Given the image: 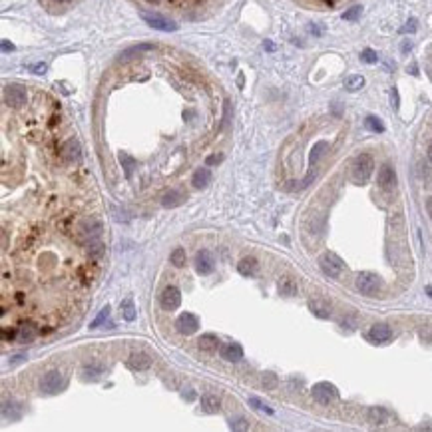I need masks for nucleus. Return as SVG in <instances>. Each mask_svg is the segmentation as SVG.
I'll list each match as a JSON object with an SVG mask.
<instances>
[{
	"label": "nucleus",
	"mask_w": 432,
	"mask_h": 432,
	"mask_svg": "<svg viewBox=\"0 0 432 432\" xmlns=\"http://www.w3.org/2000/svg\"><path fill=\"white\" fill-rule=\"evenodd\" d=\"M381 279L377 277L375 273H370V271H363V273H359L357 277V289L364 293V295L368 297H375L381 293Z\"/></svg>",
	"instance_id": "nucleus-1"
},
{
	"label": "nucleus",
	"mask_w": 432,
	"mask_h": 432,
	"mask_svg": "<svg viewBox=\"0 0 432 432\" xmlns=\"http://www.w3.org/2000/svg\"><path fill=\"white\" fill-rule=\"evenodd\" d=\"M319 265H321L323 273L329 275V277H339V275L342 273V269H344L342 259L339 257V255L331 253V251H327V253H323V255H321Z\"/></svg>",
	"instance_id": "nucleus-2"
},
{
	"label": "nucleus",
	"mask_w": 432,
	"mask_h": 432,
	"mask_svg": "<svg viewBox=\"0 0 432 432\" xmlns=\"http://www.w3.org/2000/svg\"><path fill=\"white\" fill-rule=\"evenodd\" d=\"M372 169H375V159H372V156H368V154L357 156L355 165H353V174H355V180H357V182H361V183L366 182V180L370 178Z\"/></svg>",
	"instance_id": "nucleus-3"
},
{
	"label": "nucleus",
	"mask_w": 432,
	"mask_h": 432,
	"mask_svg": "<svg viewBox=\"0 0 432 432\" xmlns=\"http://www.w3.org/2000/svg\"><path fill=\"white\" fill-rule=\"evenodd\" d=\"M64 387H66V379H64V375L60 370L46 372L44 377H42V381H40V390H44L48 394H56V392H60Z\"/></svg>",
	"instance_id": "nucleus-4"
},
{
	"label": "nucleus",
	"mask_w": 432,
	"mask_h": 432,
	"mask_svg": "<svg viewBox=\"0 0 432 432\" xmlns=\"http://www.w3.org/2000/svg\"><path fill=\"white\" fill-rule=\"evenodd\" d=\"M313 396H315V400L321 402V405H331L333 400L339 398V390H337L335 385H331V383H317L313 387Z\"/></svg>",
	"instance_id": "nucleus-5"
},
{
	"label": "nucleus",
	"mask_w": 432,
	"mask_h": 432,
	"mask_svg": "<svg viewBox=\"0 0 432 432\" xmlns=\"http://www.w3.org/2000/svg\"><path fill=\"white\" fill-rule=\"evenodd\" d=\"M159 303H161V307L165 311H176L182 305V293H180V289L176 285H167L161 291V295H159Z\"/></svg>",
	"instance_id": "nucleus-6"
},
{
	"label": "nucleus",
	"mask_w": 432,
	"mask_h": 432,
	"mask_svg": "<svg viewBox=\"0 0 432 432\" xmlns=\"http://www.w3.org/2000/svg\"><path fill=\"white\" fill-rule=\"evenodd\" d=\"M176 329L182 333V335H191L199 329V319L195 317L193 313H182L178 321H176Z\"/></svg>",
	"instance_id": "nucleus-7"
},
{
	"label": "nucleus",
	"mask_w": 432,
	"mask_h": 432,
	"mask_svg": "<svg viewBox=\"0 0 432 432\" xmlns=\"http://www.w3.org/2000/svg\"><path fill=\"white\" fill-rule=\"evenodd\" d=\"M195 269H197V273L199 275L213 273V269H215V259H213V255H211L207 249L197 251V255H195Z\"/></svg>",
	"instance_id": "nucleus-8"
},
{
	"label": "nucleus",
	"mask_w": 432,
	"mask_h": 432,
	"mask_svg": "<svg viewBox=\"0 0 432 432\" xmlns=\"http://www.w3.org/2000/svg\"><path fill=\"white\" fill-rule=\"evenodd\" d=\"M80 154H82V148H80V141L76 137H68L60 146V158L64 161H76V159H80Z\"/></svg>",
	"instance_id": "nucleus-9"
},
{
	"label": "nucleus",
	"mask_w": 432,
	"mask_h": 432,
	"mask_svg": "<svg viewBox=\"0 0 432 432\" xmlns=\"http://www.w3.org/2000/svg\"><path fill=\"white\" fill-rule=\"evenodd\" d=\"M141 18L152 28H158V30H176L178 28V24H174L171 20H167L159 14H154V12H141Z\"/></svg>",
	"instance_id": "nucleus-10"
},
{
	"label": "nucleus",
	"mask_w": 432,
	"mask_h": 432,
	"mask_svg": "<svg viewBox=\"0 0 432 432\" xmlns=\"http://www.w3.org/2000/svg\"><path fill=\"white\" fill-rule=\"evenodd\" d=\"M219 353H221V359H225L229 363H237V361L243 359V349H241L239 342H227V344H223Z\"/></svg>",
	"instance_id": "nucleus-11"
},
{
	"label": "nucleus",
	"mask_w": 432,
	"mask_h": 432,
	"mask_svg": "<svg viewBox=\"0 0 432 432\" xmlns=\"http://www.w3.org/2000/svg\"><path fill=\"white\" fill-rule=\"evenodd\" d=\"M379 185L383 189H392L396 185V171L390 165H383L379 171Z\"/></svg>",
	"instance_id": "nucleus-12"
},
{
	"label": "nucleus",
	"mask_w": 432,
	"mask_h": 432,
	"mask_svg": "<svg viewBox=\"0 0 432 432\" xmlns=\"http://www.w3.org/2000/svg\"><path fill=\"white\" fill-rule=\"evenodd\" d=\"M368 337L372 339L375 342H387L390 337H392V331L388 325H375L368 333Z\"/></svg>",
	"instance_id": "nucleus-13"
},
{
	"label": "nucleus",
	"mask_w": 432,
	"mask_h": 432,
	"mask_svg": "<svg viewBox=\"0 0 432 432\" xmlns=\"http://www.w3.org/2000/svg\"><path fill=\"white\" fill-rule=\"evenodd\" d=\"M237 271L243 275V277L255 275L257 273V259H255V257H243V259L237 263Z\"/></svg>",
	"instance_id": "nucleus-14"
},
{
	"label": "nucleus",
	"mask_w": 432,
	"mask_h": 432,
	"mask_svg": "<svg viewBox=\"0 0 432 432\" xmlns=\"http://www.w3.org/2000/svg\"><path fill=\"white\" fill-rule=\"evenodd\" d=\"M185 199V193L180 191V189H169L163 197H161V205L163 207H176V205H180Z\"/></svg>",
	"instance_id": "nucleus-15"
},
{
	"label": "nucleus",
	"mask_w": 432,
	"mask_h": 432,
	"mask_svg": "<svg viewBox=\"0 0 432 432\" xmlns=\"http://www.w3.org/2000/svg\"><path fill=\"white\" fill-rule=\"evenodd\" d=\"M191 183H193V187H207L209 183H211V171L207 169V167H199V169H195V174H193V178H191Z\"/></svg>",
	"instance_id": "nucleus-16"
},
{
	"label": "nucleus",
	"mask_w": 432,
	"mask_h": 432,
	"mask_svg": "<svg viewBox=\"0 0 432 432\" xmlns=\"http://www.w3.org/2000/svg\"><path fill=\"white\" fill-rule=\"evenodd\" d=\"M199 349L205 351V353H213V351H217V347H219V339L213 335V333H207V335H201L199 337Z\"/></svg>",
	"instance_id": "nucleus-17"
},
{
	"label": "nucleus",
	"mask_w": 432,
	"mask_h": 432,
	"mask_svg": "<svg viewBox=\"0 0 432 432\" xmlns=\"http://www.w3.org/2000/svg\"><path fill=\"white\" fill-rule=\"evenodd\" d=\"M309 309L313 311V315L319 319H329L331 317V307L325 303V301H311L309 303Z\"/></svg>",
	"instance_id": "nucleus-18"
},
{
	"label": "nucleus",
	"mask_w": 432,
	"mask_h": 432,
	"mask_svg": "<svg viewBox=\"0 0 432 432\" xmlns=\"http://www.w3.org/2000/svg\"><path fill=\"white\" fill-rule=\"evenodd\" d=\"M152 6H174V8H182V6H187V4H199L201 0H143Z\"/></svg>",
	"instance_id": "nucleus-19"
},
{
	"label": "nucleus",
	"mask_w": 432,
	"mask_h": 432,
	"mask_svg": "<svg viewBox=\"0 0 432 432\" xmlns=\"http://www.w3.org/2000/svg\"><path fill=\"white\" fill-rule=\"evenodd\" d=\"M388 418V412L383 407H372L368 409V422L370 424H385Z\"/></svg>",
	"instance_id": "nucleus-20"
},
{
	"label": "nucleus",
	"mask_w": 432,
	"mask_h": 432,
	"mask_svg": "<svg viewBox=\"0 0 432 432\" xmlns=\"http://www.w3.org/2000/svg\"><path fill=\"white\" fill-rule=\"evenodd\" d=\"M128 366L134 368V370H146L150 366V359L143 355V353H134L128 361Z\"/></svg>",
	"instance_id": "nucleus-21"
},
{
	"label": "nucleus",
	"mask_w": 432,
	"mask_h": 432,
	"mask_svg": "<svg viewBox=\"0 0 432 432\" xmlns=\"http://www.w3.org/2000/svg\"><path fill=\"white\" fill-rule=\"evenodd\" d=\"M201 410H204V412H209V414L217 412V410H219V398H217L215 394H204V396H201Z\"/></svg>",
	"instance_id": "nucleus-22"
},
{
	"label": "nucleus",
	"mask_w": 432,
	"mask_h": 432,
	"mask_svg": "<svg viewBox=\"0 0 432 432\" xmlns=\"http://www.w3.org/2000/svg\"><path fill=\"white\" fill-rule=\"evenodd\" d=\"M279 291H281V295H285V297L297 295V283L291 279V277H285V279H281V283H279Z\"/></svg>",
	"instance_id": "nucleus-23"
},
{
	"label": "nucleus",
	"mask_w": 432,
	"mask_h": 432,
	"mask_svg": "<svg viewBox=\"0 0 432 432\" xmlns=\"http://www.w3.org/2000/svg\"><path fill=\"white\" fill-rule=\"evenodd\" d=\"M34 337H36L34 327H30V325L18 327V335H16V341L18 342H30V341H34Z\"/></svg>",
	"instance_id": "nucleus-24"
},
{
	"label": "nucleus",
	"mask_w": 432,
	"mask_h": 432,
	"mask_svg": "<svg viewBox=\"0 0 432 432\" xmlns=\"http://www.w3.org/2000/svg\"><path fill=\"white\" fill-rule=\"evenodd\" d=\"M364 126H366V130H370V132H375V134H383V132H385V124H383L377 116H366Z\"/></svg>",
	"instance_id": "nucleus-25"
},
{
	"label": "nucleus",
	"mask_w": 432,
	"mask_h": 432,
	"mask_svg": "<svg viewBox=\"0 0 432 432\" xmlns=\"http://www.w3.org/2000/svg\"><path fill=\"white\" fill-rule=\"evenodd\" d=\"M364 86V78L363 76H349L347 80H344V88L349 92H357L361 90Z\"/></svg>",
	"instance_id": "nucleus-26"
},
{
	"label": "nucleus",
	"mask_w": 432,
	"mask_h": 432,
	"mask_svg": "<svg viewBox=\"0 0 432 432\" xmlns=\"http://www.w3.org/2000/svg\"><path fill=\"white\" fill-rule=\"evenodd\" d=\"M122 317L126 321H134L136 319V307H134V303L130 299L122 303Z\"/></svg>",
	"instance_id": "nucleus-27"
},
{
	"label": "nucleus",
	"mask_w": 432,
	"mask_h": 432,
	"mask_svg": "<svg viewBox=\"0 0 432 432\" xmlns=\"http://www.w3.org/2000/svg\"><path fill=\"white\" fill-rule=\"evenodd\" d=\"M169 259H171V263L176 265V267H183L185 265V249H182V247H176V249L171 251V255H169Z\"/></svg>",
	"instance_id": "nucleus-28"
},
{
	"label": "nucleus",
	"mask_w": 432,
	"mask_h": 432,
	"mask_svg": "<svg viewBox=\"0 0 432 432\" xmlns=\"http://www.w3.org/2000/svg\"><path fill=\"white\" fill-rule=\"evenodd\" d=\"M108 317H110V307L106 305V307L100 311V315H98V317H96L90 323V329H98V327H100V325H102V323H104V321H106Z\"/></svg>",
	"instance_id": "nucleus-29"
},
{
	"label": "nucleus",
	"mask_w": 432,
	"mask_h": 432,
	"mask_svg": "<svg viewBox=\"0 0 432 432\" xmlns=\"http://www.w3.org/2000/svg\"><path fill=\"white\" fill-rule=\"evenodd\" d=\"M102 372H104V368H102V366H96V364H90V366H86V368H84L86 379H92V381H94V379H98Z\"/></svg>",
	"instance_id": "nucleus-30"
},
{
	"label": "nucleus",
	"mask_w": 432,
	"mask_h": 432,
	"mask_svg": "<svg viewBox=\"0 0 432 432\" xmlns=\"http://www.w3.org/2000/svg\"><path fill=\"white\" fill-rule=\"evenodd\" d=\"M361 12H363L361 6H353V8H349V10L342 14V18H344V20H357V18L361 16Z\"/></svg>",
	"instance_id": "nucleus-31"
},
{
	"label": "nucleus",
	"mask_w": 432,
	"mask_h": 432,
	"mask_svg": "<svg viewBox=\"0 0 432 432\" xmlns=\"http://www.w3.org/2000/svg\"><path fill=\"white\" fill-rule=\"evenodd\" d=\"M361 60H363V62H366V64H375V62L379 60V56H377V52H375V50L366 48L363 54H361Z\"/></svg>",
	"instance_id": "nucleus-32"
},
{
	"label": "nucleus",
	"mask_w": 432,
	"mask_h": 432,
	"mask_svg": "<svg viewBox=\"0 0 432 432\" xmlns=\"http://www.w3.org/2000/svg\"><path fill=\"white\" fill-rule=\"evenodd\" d=\"M233 430H249V422L245 420V418H235V420H231V424H229Z\"/></svg>",
	"instance_id": "nucleus-33"
},
{
	"label": "nucleus",
	"mask_w": 432,
	"mask_h": 432,
	"mask_svg": "<svg viewBox=\"0 0 432 432\" xmlns=\"http://www.w3.org/2000/svg\"><path fill=\"white\" fill-rule=\"evenodd\" d=\"M88 253L94 255V257H100V255L104 253V245H102L100 241H90V245H88Z\"/></svg>",
	"instance_id": "nucleus-34"
},
{
	"label": "nucleus",
	"mask_w": 432,
	"mask_h": 432,
	"mask_svg": "<svg viewBox=\"0 0 432 432\" xmlns=\"http://www.w3.org/2000/svg\"><path fill=\"white\" fill-rule=\"evenodd\" d=\"M263 385H265V388H275L277 387V377L273 372H265L263 375Z\"/></svg>",
	"instance_id": "nucleus-35"
},
{
	"label": "nucleus",
	"mask_w": 432,
	"mask_h": 432,
	"mask_svg": "<svg viewBox=\"0 0 432 432\" xmlns=\"http://www.w3.org/2000/svg\"><path fill=\"white\" fill-rule=\"evenodd\" d=\"M249 402H251V405H253V407H255V409H259V410H265V412H269V414H271V412H273V410L269 409V407H267V405H265V402H261V400H259V398H257V396H251V398H249Z\"/></svg>",
	"instance_id": "nucleus-36"
},
{
	"label": "nucleus",
	"mask_w": 432,
	"mask_h": 432,
	"mask_svg": "<svg viewBox=\"0 0 432 432\" xmlns=\"http://www.w3.org/2000/svg\"><path fill=\"white\" fill-rule=\"evenodd\" d=\"M16 335H18V331H14V329H10V331H8L6 327L2 329V339H4V341H12Z\"/></svg>",
	"instance_id": "nucleus-37"
},
{
	"label": "nucleus",
	"mask_w": 432,
	"mask_h": 432,
	"mask_svg": "<svg viewBox=\"0 0 432 432\" xmlns=\"http://www.w3.org/2000/svg\"><path fill=\"white\" fill-rule=\"evenodd\" d=\"M414 30H416V20L412 18V20H409V24L402 28V32H414Z\"/></svg>",
	"instance_id": "nucleus-38"
},
{
	"label": "nucleus",
	"mask_w": 432,
	"mask_h": 432,
	"mask_svg": "<svg viewBox=\"0 0 432 432\" xmlns=\"http://www.w3.org/2000/svg\"><path fill=\"white\" fill-rule=\"evenodd\" d=\"M219 161H221V156H209V158L205 159L207 165H213V163H219Z\"/></svg>",
	"instance_id": "nucleus-39"
},
{
	"label": "nucleus",
	"mask_w": 432,
	"mask_h": 432,
	"mask_svg": "<svg viewBox=\"0 0 432 432\" xmlns=\"http://www.w3.org/2000/svg\"><path fill=\"white\" fill-rule=\"evenodd\" d=\"M390 96H392V106H394V108H398V92L392 90V94H390Z\"/></svg>",
	"instance_id": "nucleus-40"
},
{
	"label": "nucleus",
	"mask_w": 432,
	"mask_h": 432,
	"mask_svg": "<svg viewBox=\"0 0 432 432\" xmlns=\"http://www.w3.org/2000/svg\"><path fill=\"white\" fill-rule=\"evenodd\" d=\"M426 209H428V215H430V219H432V197L426 199Z\"/></svg>",
	"instance_id": "nucleus-41"
},
{
	"label": "nucleus",
	"mask_w": 432,
	"mask_h": 432,
	"mask_svg": "<svg viewBox=\"0 0 432 432\" xmlns=\"http://www.w3.org/2000/svg\"><path fill=\"white\" fill-rule=\"evenodd\" d=\"M2 48H4V52H8V50H12V44H8V42L4 40V42H2Z\"/></svg>",
	"instance_id": "nucleus-42"
},
{
	"label": "nucleus",
	"mask_w": 432,
	"mask_h": 432,
	"mask_svg": "<svg viewBox=\"0 0 432 432\" xmlns=\"http://www.w3.org/2000/svg\"><path fill=\"white\" fill-rule=\"evenodd\" d=\"M183 396H185V398H187V400H193V398H195V394H193V392H191V390H189V392H187V394H183Z\"/></svg>",
	"instance_id": "nucleus-43"
},
{
	"label": "nucleus",
	"mask_w": 432,
	"mask_h": 432,
	"mask_svg": "<svg viewBox=\"0 0 432 432\" xmlns=\"http://www.w3.org/2000/svg\"><path fill=\"white\" fill-rule=\"evenodd\" d=\"M428 159H430V163H432V141H430V146H428Z\"/></svg>",
	"instance_id": "nucleus-44"
},
{
	"label": "nucleus",
	"mask_w": 432,
	"mask_h": 432,
	"mask_svg": "<svg viewBox=\"0 0 432 432\" xmlns=\"http://www.w3.org/2000/svg\"><path fill=\"white\" fill-rule=\"evenodd\" d=\"M265 48H267V50H273L275 46H273V44H271V42H265Z\"/></svg>",
	"instance_id": "nucleus-45"
},
{
	"label": "nucleus",
	"mask_w": 432,
	"mask_h": 432,
	"mask_svg": "<svg viewBox=\"0 0 432 432\" xmlns=\"http://www.w3.org/2000/svg\"><path fill=\"white\" fill-rule=\"evenodd\" d=\"M321 2H325V4H333L335 0H321Z\"/></svg>",
	"instance_id": "nucleus-46"
},
{
	"label": "nucleus",
	"mask_w": 432,
	"mask_h": 432,
	"mask_svg": "<svg viewBox=\"0 0 432 432\" xmlns=\"http://www.w3.org/2000/svg\"><path fill=\"white\" fill-rule=\"evenodd\" d=\"M426 293H428V295L432 297V287H426Z\"/></svg>",
	"instance_id": "nucleus-47"
}]
</instances>
